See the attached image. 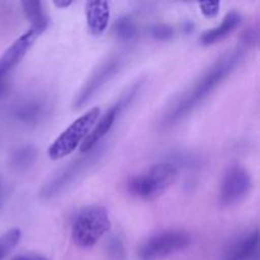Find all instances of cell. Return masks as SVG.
<instances>
[{"label": "cell", "instance_id": "19", "mask_svg": "<svg viewBox=\"0 0 260 260\" xmlns=\"http://www.w3.org/2000/svg\"><path fill=\"white\" fill-rule=\"evenodd\" d=\"M152 38L157 41H168L172 40L174 36V29L168 24H155L154 27L150 29Z\"/></svg>", "mask_w": 260, "mask_h": 260}, {"label": "cell", "instance_id": "24", "mask_svg": "<svg viewBox=\"0 0 260 260\" xmlns=\"http://www.w3.org/2000/svg\"><path fill=\"white\" fill-rule=\"evenodd\" d=\"M4 90H5V84L3 83V79H0V96L4 94Z\"/></svg>", "mask_w": 260, "mask_h": 260}, {"label": "cell", "instance_id": "17", "mask_svg": "<svg viewBox=\"0 0 260 260\" xmlns=\"http://www.w3.org/2000/svg\"><path fill=\"white\" fill-rule=\"evenodd\" d=\"M113 32L116 37L121 41H131L136 37L137 28L129 18H121L114 23Z\"/></svg>", "mask_w": 260, "mask_h": 260}, {"label": "cell", "instance_id": "11", "mask_svg": "<svg viewBox=\"0 0 260 260\" xmlns=\"http://www.w3.org/2000/svg\"><path fill=\"white\" fill-rule=\"evenodd\" d=\"M85 17L91 35L101 36L106 32L111 18V8L107 2L93 0L85 4Z\"/></svg>", "mask_w": 260, "mask_h": 260}, {"label": "cell", "instance_id": "13", "mask_svg": "<svg viewBox=\"0 0 260 260\" xmlns=\"http://www.w3.org/2000/svg\"><path fill=\"white\" fill-rule=\"evenodd\" d=\"M240 23L241 15L238 12L233 10V12L228 13L226 17L222 19V22H221V24L203 33L202 37H201V43L205 46H210L221 42L226 37H229L240 25Z\"/></svg>", "mask_w": 260, "mask_h": 260}, {"label": "cell", "instance_id": "8", "mask_svg": "<svg viewBox=\"0 0 260 260\" xmlns=\"http://www.w3.org/2000/svg\"><path fill=\"white\" fill-rule=\"evenodd\" d=\"M95 159L96 154H93L90 151L85 157H81V159L75 160L71 164H69L65 169L61 170L60 174L56 175L48 184L43 187V189L41 190V197L45 198V200H50V198L55 197L61 190L65 189L69 184H71L89 165L93 164Z\"/></svg>", "mask_w": 260, "mask_h": 260}, {"label": "cell", "instance_id": "5", "mask_svg": "<svg viewBox=\"0 0 260 260\" xmlns=\"http://www.w3.org/2000/svg\"><path fill=\"white\" fill-rule=\"evenodd\" d=\"M190 245L189 234L182 230H169L155 234L142 243L139 249L141 260H161L183 251Z\"/></svg>", "mask_w": 260, "mask_h": 260}, {"label": "cell", "instance_id": "2", "mask_svg": "<svg viewBox=\"0 0 260 260\" xmlns=\"http://www.w3.org/2000/svg\"><path fill=\"white\" fill-rule=\"evenodd\" d=\"M178 168L173 162H159L128 182V192L135 197L152 201L167 192L178 179Z\"/></svg>", "mask_w": 260, "mask_h": 260}, {"label": "cell", "instance_id": "23", "mask_svg": "<svg viewBox=\"0 0 260 260\" xmlns=\"http://www.w3.org/2000/svg\"><path fill=\"white\" fill-rule=\"evenodd\" d=\"M73 4V2H68V0H65V2H62V0H57V2H53V5L57 8H60V9H63V8H68L70 7V5Z\"/></svg>", "mask_w": 260, "mask_h": 260}, {"label": "cell", "instance_id": "6", "mask_svg": "<svg viewBox=\"0 0 260 260\" xmlns=\"http://www.w3.org/2000/svg\"><path fill=\"white\" fill-rule=\"evenodd\" d=\"M251 187L248 172L241 167H233L226 172L220 188V203L226 207L240 203Z\"/></svg>", "mask_w": 260, "mask_h": 260}, {"label": "cell", "instance_id": "7", "mask_svg": "<svg viewBox=\"0 0 260 260\" xmlns=\"http://www.w3.org/2000/svg\"><path fill=\"white\" fill-rule=\"evenodd\" d=\"M119 65H121V60H119L118 57H111L107 61H104V62L94 71L93 75L88 79L85 85H84L83 88H81V90L79 91L75 101H74V108H83V107L95 95L96 91L116 75L117 71L119 70Z\"/></svg>", "mask_w": 260, "mask_h": 260}, {"label": "cell", "instance_id": "12", "mask_svg": "<svg viewBox=\"0 0 260 260\" xmlns=\"http://www.w3.org/2000/svg\"><path fill=\"white\" fill-rule=\"evenodd\" d=\"M258 231L238 238L228 246L223 260H249L258 249Z\"/></svg>", "mask_w": 260, "mask_h": 260}, {"label": "cell", "instance_id": "16", "mask_svg": "<svg viewBox=\"0 0 260 260\" xmlns=\"http://www.w3.org/2000/svg\"><path fill=\"white\" fill-rule=\"evenodd\" d=\"M22 239V231L19 229H12L0 236V260H4L17 248Z\"/></svg>", "mask_w": 260, "mask_h": 260}, {"label": "cell", "instance_id": "20", "mask_svg": "<svg viewBox=\"0 0 260 260\" xmlns=\"http://www.w3.org/2000/svg\"><path fill=\"white\" fill-rule=\"evenodd\" d=\"M220 7L221 5L218 2H215V3L207 2V3H201L200 4L201 12H202V14L205 15L206 18H208V19H212V18L217 17L218 12H220Z\"/></svg>", "mask_w": 260, "mask_h": 260}, {"label": "cell", "instance_id": "22", "mask_svg": "<svg viewBox=\"0 0 260 260\" xmlns=\"http://www.w3.org/2000/svg\"><path fill=\"white\" fill-rule=\"evenodd\" d=\"M13 260H50L43 255H38V254H24V255H18Z\"/></svg>", "mask_w": 260, "mask_h": 260}, {"label": "cell", "instance_id": "18", "mask_svg": "<svg viewBox=\"0 0 260 260\" xmlns=\"http://www.w3.org/2000/svg\"><path fill=\"white\" fill-rule=\"evenodd\" d=\"M36 159V150L33 147H23L22 150L15 154L14 156V162L18 168H22V169H25L29 165L33 164Z\"/></svg>", "mask_w": 260, "mask_h": 260}, {"label": "cell", "instance_id": "15", "mask_svg": "<svg viewBox=\"0 0 260 260\" xmlns=\"http://www.w3.org/2000/svg\"><path fill=\"white\" fill-rule=\"evenodd\" d=\"M22 8L24 15L29 20L30 28H35V29L40 30L41 33L45 32L48 20L47 15L42 8V3L36 2V0H24V2H22Z\"/></svg>", "mask_w": 260, "mask_h": 260}, {"label": "cell", "instance_id": "10", "mask_svg": "<svg viewBox=\"0 0 260 260\" xmlns=\"http://www.w3.org/2000/svg\"><path fill=\"white\" fill-rule=\"evenodd\" d=\"M121 108L122 103L119 102L118 104H116V106H113L111 109H108V111L106 112V114L99 119L96 126L94 127V128H91V131L89 132V135L85 137V140L81 142L80 147H79L80 152H83V154L90 152L91 150L102 141V139L111 131L112 126H113L114 122H116L117 116H118Z\"/></svg>", "mask_w": 260, "mask_h": 260}, {"label": "cell", "instance_id": "3", "mask_svg": "<svg viewBox=\"0 0 260 260\" xmlns=\"http://www.w3.org/2000/svg\"><path fill=\"white\" fill-rule=\"evenodd\" d=\"M111 229L107 210L101 206H90L81 210L73 222L71 236L79 248L88 249L95 245Z\"/></svg>", "mask_w": 260, "mask_h": 260}, {"label": "cell", "instance_id": "21", "mask_svg": "<svg viewBox=\"0 0 260 260\" xmlns=\"http://www.w3.org/2000/svg\"><path fill=\"white\" fill-rule=\"evenodd\" d=\"M108 249H109V254H111V256H113L114 259L119 260L121 258H123L124 249H123V245H122V243L118 240V239H113V240L109 243Z\"/></svg>", "mask_w": 260, "mask_h": 260}, {"label": "cell", "instance_id": "9", "mask_svg": "<svg viewBox=\"0 0 260 260\" xmlns=\"http://www.w3.org/2000/svg\"><path fill=\"white\" fill-rule=\"evenodd\" d=\"M41 35L42 33L40 30L29 28L27 32L18 37L14 41V43L3 53V56L0 57V79L4 78L8 71H10L17 63H19V61L27 55L29 48L32 47L33 43Z\"/></svg>", "mask_w": 260, "mask_h": 260}, {"label": "cell", "instance_id": "14", "mask_svg": "<svg viewBox=\"0 0 260 260\" xmlns=\"http://www.w3.org/2000/svg\"><path fill=\"white\" fill-rule=\"evenodd\" d=\"M46 112V104L43 101H40L37 98L25 99L19 106L15 108L14 116L15 118L23 124L36 123L40 121Z\"/></svg>", "mask_w": 260, "mask_h": 260}, {"label": "cell", "instance_id": "1", "mask_svg": "<svg viewBox=\"0 0 260 260\" xmlns=\"http://www.w3.org/2000/svg\"><path fill=\"white\" fill-rule=\"evenodd\" d=\"M245 48L238 47L221 56L205 74L196 81L194 85L185 91L164 116L165 126H172L189 114L198 104L205 101L234 70L243 58Z\"/></svg>", "mask_w": 260, "mask_h": 260}, {"label": "cell", "instance_id": "4", "mask_svg": "<svg viewBox=\"0 0 260 260\" xmlns=\"http://www.w3.org/2000/svg\"><path fill=\"white\" fill-rule=\"evenodd\" d=\"M99 114H101V108L94 107L89 109L85 114L75 119L48 147L47 154L50 159L61 160L75 151L88 136L91 128L95 126Z\"/></svg>", "mask_w": 260, "mask_h": 260}]
</instances>
